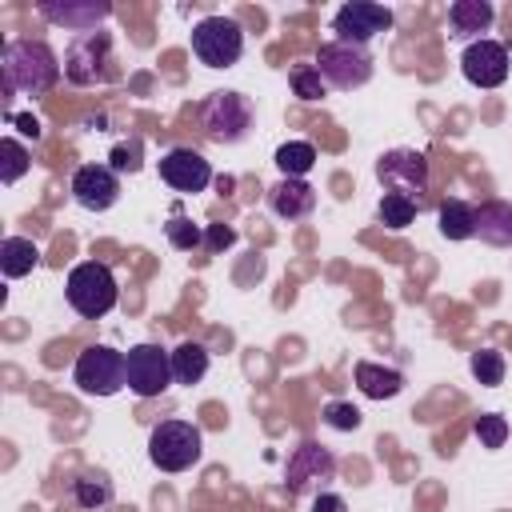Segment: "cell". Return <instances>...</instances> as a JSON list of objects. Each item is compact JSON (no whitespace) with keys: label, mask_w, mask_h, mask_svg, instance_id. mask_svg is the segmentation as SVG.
Masks as SVG:
<instances>
[{"label":"cell","mask_w":512,"mask_h":512,"mask_svg":"<svg viewBox=\"0 0 512 512\" xmlns=\"http://www.w3.org/2000/svg\"><path fill=\"white\" fill-rule=\"evenodd\" d=\"M72 496H76L80 508H104V504L112 500V480H108L104 472H92V468H88V472L76 476Z\"/></svg>","instance_id":"d4e9b609"},{"label":"cell","mask_w":512,"mask_h":512,"mask_svg":"<svg viewBox=\"0 0 512 512\" xmlns=\"http://www.w3.org/2000/svg\"><path fill=\"white\" fill-rule=\"evenodd\" d=\"M252 124H256V108L244 92L224 88V92L204 96L200 104V128L212 144H240L252 132Z\"/></svg>","instance_id":"3957f363"},{"label":"cell","mask_w":512,"mask_h":512,"mask_svg":"<svg viewBox=\"0 0 512 512\" xmlns=\"http://www.w3.org/2000/svg\"><path fill=\"white\" fill-rule=\"evenodd\" d=\"M312 512H348V504H344V496H336V492H316Z\"/></svg>","instance_id":"e575fe53"},{"label":"cell","mask_w":512,"mask_h":512,"mask_svg":"<svg viewBox=\"0 0 512 512\" xmlns=\"http://www.w3.org/2000/svg\"><path fill=\"white\" fill-rule=\"evenodd\" d=\"M232 244H236V228L232 224H208V232H204V248L208 252H224Z\"/></svg>","instance_id":"836d02e7"},{"label":"cell","mask_w":512,"mask_h":512,"mask_svg":"<svg viewBox=\"0 0 512 512\" xmlns=\"http://www.w3.org/2000/svg\"><path fill=\"white\" fill-rule=\"evenodd\" d=\"M312 164H316L312 140H284V144L276 148V168H280V176L304 180V176L312 172Z\"/></svg>","instance_id":"cb8c5ba5"},{"label":"cell","mask_w":512,"mask_h":512,"mask_svg":"<svg viewBox=\"0 0 512 512\" xmlns=\"http://www.w3.org/2000/svg\"><path fill=\"white\" fill-rule=\"evenodd\" d=\"M436 228H440L444 240H472L476 236V208L460 196H448L436 208Z\"/></svg>","instance_id":"7402d4cb"},{"label":"cell","mask_w":512,"mask_h":512,"mask_svg":"<svg viewBox=\"0 0 512 512\" xmlns=\"http://www.w3.org/2000/svg\"><path fill=\"white\" fill-rule=\"evenodd\" d=\"M416 204L412 200H404V196H396V192H384L380 196V204H376V216H380V224L384 228H392V232H400V228H408L412 220H416Z\"/></svg>","instance_id":"83f0119b"},{"label":"cell","mask_w":512,"mask_h":512,"mask_svg":"<svg viewBox=\"0 0 512 512\" xmlns=\"http://www.w3.org/2000/svg\"><path fill=\"white\" fill-rule=\"evenodd\" d=\"M376 180L384 184V192H396L404 200H412L420 212L428 208V156L416 152V148H392V152H380L376 160Z\"/></svg>","instance_id":"5b68a950"},{"label":"cell","mask_w":512,"mask_h":512,"mask_svg":"<svg viewBox=\"0 0 512 512\" xmlns=\"http://www.w3.org/2000/svg\"><path fill=\"white\" fill-rule=\"evenodd\" d=\"M108 160H112V172H116V176H120V172H140V164H144V160H140V144H136V140L116 144Z\"/></svg>","instance_id":"d6a6232c"},{"label":"cell","mask_w":512,"mask_h":512,"mask_svg":"<svg viewBox=\"0 0 512 512\" xmlns=\"http://www.w3.org/2000/svg\"><path fill=\"white\" fill-rule=\"evenodd\" d=\"M156 168H160V180L172 192H184V196H196L212 184V164L196 148H168Z\"/></svg>","instance_id":"4fadbf2b"},{"label":"cell","mask_w":512,"mask_h":512,"mask_svg":"<svg viewBox=\"0 0 512 512\" xmlns=\"http://www.w3.org/2000/svg\"><path fill=\"white\" fill-rule=\"evenodd\" d=\"M64 296H68V304H72L76 316H84V320H100V316H108V312L116 308V300H120V284H116V276H112L108 264H100V260H84V264H76V268L68 272V280H64Z\"/></svg>","instance_id":"7a4b0ae2"},{"label":"cell","mask_w":512,"mask_h":512,"mask_svg":"<svg viewBox=\"0 0 512 512\" xmlns=\"http://www.w3.org/2000/svg\"><path fill=\"white\" fill-rule=\"evenodd\" d=\"M8 120H12L24 136H32V140H40V136H44V128H40V120H36L32 112H24V116H8Z\"/></svg>","instance_id":"d590c367"},{"label":"cell","mask_w":512,"mask_h":512,"mask_svg":"<svg viewBox=\"0 0 512 512\" xmlns=\"http://www.w3.org/2000/svg\"><path fill=\"white\" fill-rule=\"evenodd\" d=\"M40 268V248L28 236H4L0 240V272L8 280H24Z\"/></svg>","instance_id":"44dd1931"},{"label":"cell","mask_w":512,"mask_h":512,"mask_svg":"<svg viewBox=\"0 0 512 512\" xmlns=\"http://www.w3.org/2000/svg\"><path fill=\"white\" fill-rule=\"evenodd\" d=\"M496 20V8L488 0H456L448 4V36L452 40H480V32H488Z\"/></svg>","instance_id":"ac0fdd59"},{"label":"cell","mask_w":512,"mask_h":512,"mask_svg":"<svg viewBox=\"0 0 512 512\" xmlns=\"http://www.w3.org/2000/svg\"><path fill=\"white\" fill-rule=\"evenodd\" d=\"M72 200L88 212H108L116 200H120V176L112 172V164H80L72 172V184H68Z\"/></svg>","instance_id":"5bb4252c"},{"label":"cell","mask_w":512,"mask_h":512,"mask_svg":"<svg viewBox=\"0 0 512 512\" xmlns=\"http://www.w3.org/2000/svg\"><path fill=\"white\" fill-rule=\"evenodd\" d=\"M352 380H356V388H360L368 400H392V396L404 392V376H400L396 368L376 364V360H356Z\"/></svg>","instance_id":"ffe728a7"},{"label":"cell","mask_w":512,"mask_h":512,"mask_svg":"<svg viewBox=\"0 0 512 512\" xmlns=\"http://www.w3.org/2000/svg\"><path fill=\"white\" fill-rule=\"evenodd\" d=\"M336 476V460L324 444L316 440H304L292 456H288V468H284V480H288V492L300 496L308 484H328Z\"/></svg>","instance_id":"9a60e30c"},{"label":"cell","mask_w":512,"mask_h":512,"mask_svg":"<svg viewBox=\"0 0 512 512\" xmlns=\"http://www.w3.org/2000/svg\"><path fill=\"white\" fill-rule=\"evenodd\" d=\"M72 380L84 396H116L120 388H128V360L112 344H92L76 356Z\"/></svg>","instance_id":"52a82bcc"},{"label":"cell","mask_w":512,"mask_h":512,"mask_svg":"<svg viewBox=\"0 0 512 512\" xmlns=\"http://www.w3.org/2000/svg\"><path fill=\"white\" fill-rule=\"evenodd\" d=\"M208 376V348L196 340H184L172 348V380L176 384H200Z\"/></svg>","instance_id":"603a6c76"},{"label":"cell","mask_w":512,"mask_h":512,"mask_svg":"<svg viewBox=\"0 0 512 512\" xmlns=\"http://www.w3.org/2000/svg\"><path fill=\"white\" fill-rule=\"evenodd\" d=\"M468 372H472L484 388L504 384V372H508L504 352H496V348H480V352H472V356H468Z\"/></svg>","instance_id":"4316f807"},{"label":"cell","mask_w":512,"mask_h":512,"mask_svg":"<svg viewBox=\"0 0 512 512\" xmlns=\"http://www.w3.org/2000/svg\"><path fill=\"white\" fill-rule=\"evenodd\" d=\"M476 236L488 248H512V204L508 200H484L476 208Z\"/></svg>","instance_id":"d6986e66"},{"label":"cell","mask_w":512,"mask_h":512,"mask_svg":"<svg viewBox=\"0 0 512 512\" xmlns=\"http://www.w3.org/2000/svg\"><path fill=\"white\" fill-rule=\"evenodd\" d=\"M320 420H324L328 428H336V432H356V428L364 424L360 408H356V404H348V400H332V404H324Z\"/></svg>","instance_id":"1f68e13d"},{"label":"cell","mask_w":512,"mask_h":512,"mask_svg":"<svg viewBox=\"0 0 512 512\" xmlns=\"http://www.w3.org/2000/svg\"><path fill=\"white\" fill-rule=\"evenodd\" d=\"M64 64L60 56L44 44V40H8L4 44V56H0V76H4V100H12L16 92L24 96H44L56 88Z\"/></svg>","instance_id":"6da1fadb"},{"label":"cell","mask_w":512,"mask_h":512,"mask_svg":"<svg viewBox=\"0 0 512 512\" xmlns=\"http://www.w3.org/2000/svg\"><path fill=\"white\" fill-rule=\"evenodd\" d=\"M28 168H32L28 148H24L16 136H4V140H0V184H16Z\"/></svg>","instance_id":"484cf974"},{"label":"cell","mask_w":512,"mask_h":512,"mask_svg":"<svg viewBox=\"0 0 512 512\" xmlns=\"http://www.w3.org/2000/svg\"><path fill=\"white\" fill-rule=\"evenodd\" d=\"M316 72L324 76L328 88L352 92V88H364L372 80V56H368V48H356V44H344V40H328L316 52Z\"/></svg>","instance_id":"9c48e42d"},{"label":"cell","mask_w":512,"mask_h":512,"mask_svg":"<svg viewBox=\"0 0 512 512\" xmlns=\"http://www.w3.org/2000/svg\"><path fill=\"white\" fill-rule=\"evenodd\" d=\"M268 208L272 216L280 220H304L316 212V188L308 180H292V176H280L272 188H268Z\"/></svg>","instance_id":"e0dca14e"},{"label":"cell","mask_w":512,"mask_h":512,"mask_svg":"<svg viewBox=\"0 0 512 512\" xmlns=\"http://www.w3.org/2000/svg\"><path fill=\"white\" fill-rule=\"evenodd\" d=\"M40 16L48 24H64L76 36H84V32H96L112 16V8L108 4H96V0H64V4L60 0H48V4H40Z\"/></svg>","instance_id":"2e32d148"},{"label":"cell","mask_w":512,"mask_h":512,"mask_svg":"<svg viewBox=\"0 0 512 512\" xmlns=\"http://www.w3.org/2000/svg\"><path fill=\"white\" fill-rule=\"evenodd\" d=\"M112 36L104 28L96 32H84V36H72L68 48H64V76L80 88H96V84H108L116 76L112 68Z\"/></svg>","instance_id":"8992f818"},{"label":"cell","mask_w":512,"mask_h":512,"mask_svg":"<svg viewBox=\"0 0 512 512\" xmlns=\"http://www.w3.org/2000/svg\"><path fill=\"white\" fill-rule=\"evenodd\" d=\"M508 68H512V56H508V44L492 40V36H480L464 48L460 56V72L468 84L476 88H500L508 80Z\"/></svg>","instance_id":"7c38bea8"},{"label":"cell","mask_w":512,"mask_h":512,"mask_svg":"<svg viewBox=\"0 0 512 512\" xmlns=\"http://www.w3.org/2000/svg\"><path fill=\"white\" fill-rule=\"evenodd\" d=\"M128 360V392H136L140 400H152L160 392H168L172 380V352H164L160 344H132L124 352Z\"/></svg>","instance_id":"30bf717a"},{"label":"cell","mask_w":512,"mask_h":512,"mask_svg":"<svg viewBox=\"0 0 512 512\" xmlns=\"http://www.w3.org/2000/svg\"><path fill=\"white\" fill-rule=\"evenodd\" d=\"M192 56L204 68H232L244 56V28L232 16H204L192 24Z\"/></svg>","instance_id":"ba28073f"},{"label":"cell","mask_w":512,"mask_h":512,"mask_svg":"<svg viewBox=\"0 0 512 512\" xmlns=\"http://www.w3.org/2000/svg\"><path fill=\"white\" fill-rule=\"evenodd\" d=\"M204 456V436L188 420H160L148 432V460L160 472H188Z\"/></svg>","instance_id":"277c9868"},{"label":"cell","mask_w":512,"mask_h":512,"mask_svg":"<svg viewBox=\"0 0 512 512\" xmlns=\"http://www.w3.org/2000/svg\"><path fill=\"white\" fill-rule=\"evenodd\" d=\"M292 92L300 96V100H324V92H328V84H324V76L316 72V64H300V68H292Z\"/></svg>","instance_id":"4dcf8cb0"},{"label":"cell","mask_w":512,"mask_h":512,"mask_svg":"<svg viewBox=\"0 0 512 512\" xmlns=\"http://www.w3.org/2000/svg\"><path fill=\"white\" fill-rule=\"evenodd\" d=\"M164 236H168V244L180 248V252H192V248L204 244V232H200L188 216H180V212H172V220L164 224Z\"/></svg>","instance_id":"f1b7e54d"},{"label":"cell","mask_w":512,"mask_h":512,"mask_svg":"<svg viewBox=\"0 0 512 512\" xmlns=\"http://www.w3.org/2000/svg\"><path fill=\"white\" fill-rule=\"evenodd\" d=\"M388 28H392V12L384 4H372V0H352V4L336 8V16H332L336 40L356 44V48H368Z\"/></svg>","instance_id":"8fae6325"},{"label":"cell","mask_w":512,"mask_h":512,"mask_svg":"<svg viewBox=\"0 0 512 512\" xmlns=\"http://www.w3.org/2000/svg\"><path fill=\"white\" fill-rule=\"evenodd\" d=\"M472 432H476L480 448H504V440H508V420H504L500 412H480V416L472 420Z\"/></svg>","instance_id":"f546056e"}]
</instances>
